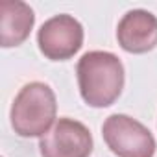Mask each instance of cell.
<instances>
[{
	"label": "cell",
	"instance_id": "7a4b0ae2",
	"mask_svg": "<svg viewBox=\"0 0 157 157\" xmlns=\"http://www.w3.org/2000/svg\"><path fill=\"white\" fill-rule=\"evenodd\" d=\"M57 102L50 85L43 82L26 83L11 105V128L19 137H43L56 124Z\"/></svg>",
	"mask_w": 157,
	"mask_h": 157
},
{
	"label": "cell",
	"instance_id": "3957f363",
	"mask_svg": "<svg viewBox=\"0 0 157 157\" xmlns=\"http://www.w3.org/2000/svg\"><path fill=\"white\" fill-rule=\"evenodd\" d=\"M102 137L117 157H153L155 139L151 131L128 115H111L102 126Z\"/></svg>",
	"mask_w": 157,
	"mask_h": 157
},
{
	"label": "cell",
	"instance_id": "6da1fadb",
	"mask_svg": "<svg viewBox=\"0 0 157 157\" xmlns=\"http://www.w3.org/2000/svg\"><path fill=\"white\" fill-rule=\"evenodd\" d=\"M76 74L80 94L91 107H109L122 94L124 65L111 52L93 50L83 54L78 61Z\"/></svg>",
	"mask_w": 157,
	"mask_h": 157
},
{
	"label": "cell",
	"instance_id": "8992f818",
	"mask_svg": "<svg viewBox=\"0 0 157 157\" xmlns=\"http://www.w3.org/2000/svg\"><path fill=\"white\" fill-rule=\"evenodd\" d=\"M117 39L122 50L129 54H146L157 46V17L146 10L128 11L117 28Z\"/></svg>",
	"mask_w": 157,
	"mask_h": 157
},
{
	"label": "cell",
	"instance_id": "5b68a950",
	"mask_svg": "<svg viewBox=\"0 0 157 157\" xmlns=\"http://www.w3.org/2000/svg\"><path fill=\"white\" fill-rule=\"evenodd\" d=\"M39 151L43 157H89L93 135L85 124L63 117L39 139Z\"/></svg>",
	"mask_w": 157,
	"mask_h": 157
},
{
	"label": "cell",
	"instance_id": "52a82bcc",
	"mask_svg": "<svg viewBox=\"0 0 157 157\" xmlns=\"http://www.w3.org/2000/svg\"><path fill=\"white\" fill-rule=\"evenodd\" d=\"M35 24L33 10L21 0H4L0 4V43L4 48L19 46L28 37Z\"/></svg>",
	"mask_w": 157,
	"mask_h": 157
},
{
	"label": "cell",
	"instance_id": "277c9868",
	"mask_svg": "<svg viewBox=\"0 0 157 157\" xmlns=\"http://www.w3.org/2000/svg\"><path fill=\"white\" fill-rule=\"evenodd\" d=\"M37 44L46 59L67 61L83 46V26L72 15H56L39 28Z\"/></svg>",
	"mask_w": 157,
	"mask_h": 157
}]
</instances>
